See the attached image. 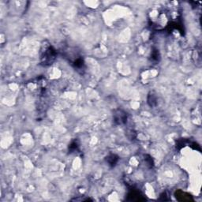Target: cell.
I'll return each mask as SVG.
<instances>
[{
	"instance_id": "obj_1",
	"label": "cell",
	"mask_w": 202,
	"mask_h": 202,
	"mask_svg": "<svg viewBox=\"0 0 202 202\" xmlns=\"http://www.w3.org/2000/svg\"><path fill=\"white\" fill-rule=\"evenodd\" d=\"M57 52L55 48L47 42L42 44L40 50V62L43 66L52 65L56 58Z\"/></svg>"
},
{
	"instance_id": "obj_2",
	"label": "cell",
	"mask_w": 202,
	"mask_h": 202,
	"mask_svg": "<svg viewBox=\"0 0 202 202\" xmlns=\"http://www.w3.org/2000/svg\"><path fill=\"white\" fill-rule=\"evenodd\" d=\"M114 120L118 125L125 124L127 121V114L122 110H117L114 114Z\"/></svg>"
},
{
	"instance_id": "obj_3",
	"label": "cell",
	"mask_w": 202,
	"mask_h": 202,
	"mask_svg": "<svg viewBox=\"0 0 202 202\" xmlns=\"http://www.w3.org/2000/svg\"><path fill=\"white\" fill-rule=\"evenodd\" d=\"M128 200H145V199L143 198L142 196L140 195L138 191L132 190L128 194Z\"/></svg>"
},
{
	"instance_id": "obj_4",
	"label": "cell",
	"mask_w": 202,
	"mask_h": 202,
	"mask_svg": "<svg viewBox=\"0 0 202 202\" xmlns=\"http://www.w3.org/2000/svg\"><path fill=\"white\" fill-rule=\"evenodd\" d=\"M106 160L111 167H115L118 161V157L115 154H111L106 158Z\"/></svg>"
},
{
	"instance_id": "obj_5",
	"label": "cell",
	"mask_w": 202,
	"mask_h": 202,
	"mask_svg": "<svg viewBox=\"0 0 202 202\" xmlns=\"http://www.w3.org/2000/svg\"><path fill=\"white\" fill-rule=\"evenodd\" d=\"M77 147H78V145H77V142H76V141H74L72 144L69 146V150L71 151V152H74V151H75L76 149H77Z\"/></svg>"
},
{
	"instance_id": "obj_6",
	"label": "cell",
	"mask_w": 202,
	"mask_h": 202,
	"mask_svg": "<svg viewBox=\"0 0 202 202\" xmlns=\"http://www.w3.org/2000/svg\"><path fill=\"white\" fill-rule=\"evenodd\" d=\"M152 58L153 60H156V61H158V58H159V52L157 50H154L152 53Z\"/></svg>"
}]
</instances>
